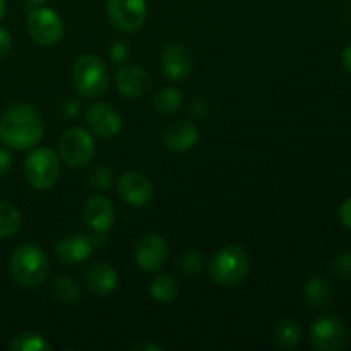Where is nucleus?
<instances>
[{
    "mask_svg": "<svg viewBox=\"0 0 351 351\" xmlns=\"http://www.w3.org/2000/svg\"><path fill=\"white\" fill-rule=\"evenodd\" d=\"M43 137V120L40 113L26 103H16L0 120V141L16 151L36 146Z\"/></svg>",
    "mask_w": 351,
    "mask_h": 351,
    "instance_id": "1",
    "label": "nucleus"
},
{
    "mask_svg": "<svg viewBox=\"0 0 351 351\" xmlns=\"http://www.w3.org/2000/svg\"><path fill=\"white\" fill-rule=\"evenodd\" d=\"M10 274L17 285L24 288H38L50 276V263L41 247L23 243L10 259Z\"/></svg>",
    "mask_w": 351,
    "mask_h": 351,
    "instance_id": "2",
    "label": "nucleus"
},
{
    "mask_svg": "<svg viewBox=\"0 0 351 351\" xmlns=\"http://www.w3.org/2000/svg\"><path fill=\"white\" fill-rule=\"evenodd\" d=\"M249 269V256L240 245H225L209 263V274L219 287H237L245 280Z\"/></svg>",
    "mask_w": 351,
    "mask_h": 351,
    "instance_id": "3",
    "label": "nucleus"
},
{
    "mask_svg": "<svg viewBox=\"0 0 351 351\" xmlns=\"http://www.w3.org/2000/svg\"><path fill=\"white\" fill-rule=\"evenodd\" d=\"M72 81L75 91L84 98H99L108 89V71L101 58L95 55H82L72 69Z\"/></svg>",
    "mask_w": 351,
    "mask_h": 351,
    "instance_id": "4",
    "label": "nucleus"
},
{
    "mask_svg": "<svg viewBox=\"0 0 351 351\" xmlns=\"http://www.w3.org/2000/svg\"><path fill=\"white\" fill-rule=\"evenodd\" d=\"M60 158L50 147H38L31 151L24 161V175L31 187L36 191H48L57 184L60 177Z\"/></svg>",
    "mask_w": 351,
    "mask_h": 351,
    "instance_id": "5",
    "label": "nucleus"
},
{
    "mask_svg": "<svg viewBox=\"0 0 351 351\" xmlns=\"http://www.w3.org/2000/svg\"><path fill=\"white\" fill-rule=\"evenodd\" d=\"M311 346L317 351H338L350 345V328L338 315H322L311 328Z\"/></svg>",
    "mask_w": 351,
    "mask_h": 351,
    "instance_id": "6",
    "label": "nucleus"
},
{
    "mask_svg": "<svg viewBox=\"0 0 351 351\" xmlns=\"http://www.w3.org/2000/svg\"><path fill=\"white\" fill-rule=\"evenodd\" d=\"M95 139L82 127H72L65 130L58 141L60 160L72 168L88 165L95 156Z\"/></svg>",
    "mask_w": 351,
    "mask_h": 351,
    "instance_id": "7",
    "label": "nucleus"
},
{
    "mask_svg": "<svg viewBox=\"0 0 351 351\" xmlns=\"http://www.w3.org/2000/svg\"><path fill=\"white\" fill-rule=\"evenodd\" d=\"M110 23L122 33H134L146 23V0H108L106 5Z\"/></svg>",
    "mask_w": 351,
    "mask_h": 351,
    "instance_id": "8",
    "label": "nucleus"
},
{
    "mask_svg": "<svg viewBox=\"0 0 351 351\" xmlns=\"http://www.w3.org/2000/svg\"><path fill=\"white\" fill-rule=\"evenodd\" d=\"M27 31L40 45H55L64 36V21L50 7H36L27 16Z\"/></svg>",
    "mask_w": 351,
    "mask_h": 351,
    "instance_id": "9",
    "label": "nucleus"
},
{
    "mask_svg": "<svg viewBox=\"0 0 351 351\" xmlns=\"http://www.w3.org/2000/svg\"><path fill=\"white\" fill-rule=\"evenodd\" d=\"M168 254L170 250H168L167 240L156 233H147V235L141 237L139 242L136 243V250H134L139 267L147 273L160 271L168 261Z\"/></svg>",
    "mask_w": 351,
    "mask_h": 351,
    "instance_id": "10",
    "label": "nucleus"
},
{
    "mask_svg": "<svg viewBox=\"0 0 351 351\" xmlns=\"http://www.w3.org/2000/svg\"><path fill=\"white\" fill-rule=\"evenodd\" d=\"M117 192L127 204L134 206V208H143V206L149 204L154 195L151 180L139 171H125L119 178Z\"/></svg>",
    "mask_w": 351,
    "mask_h": 351,
    "instance_id": "11",
    "label": "nucleus"
},
{
    "mask_svg": "<svg viewBox=\"0 0 351 351\" xmlns=\"http://www.w3.org/2000/svg\"><path fill=\"white\" fill-rule=\"evenodd\" d=\"M86 122H88L89 129L103 139H112L122 129L120 113L112 105L103 101L89 106L88 112H86Z\"/></svg>",
    "mask_w": 351,
    "mask_h": 351,
    "instance_id": "12",
    "label": "nucleus"
},
{
    "mask_svg": "<svg viewBox=\"0 0 351 351\" xmlns=\"http://www.w3.org/2000/svg\"><path fill=\"white\" fill-rule=\"evenodd\" d=\"M161 69L171 81H182L194 71L192 51L182 43H170L161 53Z\"/></svg>",
    "mask_w": 351,
    "mask_h": 351,
    "instance_id": "13",
    "label": "nucleus"
},
{
    "mask_svg": "<svg viewBox=\"0 0 351 351\" xmlns=\"http://www.w3.org/2000/svg\"><path fill=\"white\" fill-rule=\"evenodd\" d=\"M117 88L120 95L127 98H141L151 89V77L139 65H122L115 75Z\"/></svg>",
    "mask_w": 351,
    "mask_h": 351,
    "instance_id": "14",
    "label": "nucleus"
},
{
    "mask_svg": "<svg viewBox=\"0 0 351 351\" xmlns=\"http://www.w3.org/2000/svg\"><path fill=\"white\" fill-rule=\"evenodd\" d=\"M84 219L93 232H108L115 223V208L106 195H93L84 206Z\"/></svg>",
    "mask_w": 351,
    "mask_h": 351,
    "instance_id": "15",
    "label": "nucleus"
},
{
    "mask_svg": "<svg viewBox=\"0 0 351 351\" xmlns=\"http://www.w3.org/2000/svg\"><path fill=\"white\" fill-rule=\"evenodd\" d=\"M95 245L91 242V237L88 235H71L67 239L60 240L57 245V257L64 264H79L84 263L91 257Z\"/></svg>",
    "mask_w": 351,
    "mask_h": 351,
    "instance_id": "16",
    "label": "nucleus"
},
{
    "mask_svg": "<svg viewBox=\"0 0 351 351\" xmlns=\"http://www.w3.org/2000/svg\"><path fill=\"white\" fill-rule=\"evenodd\" d=\"M197 127L191 122H175L165 132V144L173 153H185L197 144Z\"/></svg>",
    "mask_w": 351,
    "mask_h": 351,
    "instance_id": "17",
    "label": "nucleus"
},
{
    "mask_svg": "<svg viewBox=\"0 0 351 351\" xmlns=\"http://www.w3.org/2000/svg\"><path fill=\"white\" fill-rule=\"evenodd\" d=\"M86 283L91 293L98 295H108L119 285V274L113 269L110 264L106 263H96L86 271Z\"/></svg>",
    "mask_w": 351,
    "mask_h": 351,
    "instance_id": "18",
    "label": "nucleus"
},
{
    "mask_svg": "<svg viewBox=\"0 0 351 351\" xmlns=\"http://www.w3.org/2000/svg\"><path fill=\"white\" fill-rule=\"evenodd\" d=\"M304 298L308 307L321 311L328 307L335 298V287L331 281L322 276L311 278L304 288Z\"/></svg>",
    "mask_w": 351,
    "mask_h": 351,
    "instance_id": "19",
    "label": "nucleus"
},
{
    "mask_svg": "<svg viewBox=\"0 0 351 351\" xmlns=\"http://www.w3.org/2000/svg\"><path fill=\"white\" fill-rule=\"evenodd\" d=\"M149 293L153 300L160 304H171L178 297V283L170 274H160L153 280L149 287Z\"/></svg>",
    "mask_w": 351,
    "mask_h": 351,
    "instance_id": "20",
    "label": "nucleus"
},
{
    "mask_svg": "<svg viewBox=\"0 0 351 351\" xmlns=\"http://www.w3.org/2000/svg\"><path fill=\"white\" fill-rule=\"evenodd\" d=\"M23 225V215L9 201H0V239L16 235Z\"/></svg>",
    "mask_w": 351,
    "mask_h": 351,
    "instance_id": "21",
    "label": "nucleus"
},
{
    "mask_svg": "<svg viewBox=\"0 0 351 351\" xmlns=\"http://www.w3.org/2000/svg\"><path fill=\"white\" fill-rule=\"evenodd\" d=\"M274 338H276L280 348L293 350L300 343L302 329L293 319H281L276 326V331H274Z\"/></svg>",
    "mask_w": 351,
    "mask_h": 351,
    "instance_id": "22",
    "label": "nucleus"
},
{
    "mask_svg": "<svg viewBox=\"0 0 351 351\" xmlns=\"http://www.w3.org/2000/svg\"><path fill=\"white\" fill-rule=\"evenodd\" d=\"M51 295H53L55 300L64 305L77 304L81 300V287L72 278L60 276L55 280L53 287H51Z\"/></svg>",
    "mask_w": 351,
    "mask_h": 351,
    "instance_id": "23",
    "label": "nucleus"
},
{
    "mask_svg": "<svg viewBox=\"0 0 351 351\" xmlns=\"http://www.w3.org/2000/svg\"><path fill=\"white\" fill-rule=\"evenodd\" d=\"M184 96L177 88H163L154 96V108L161 115H171L182 106Z\"/></svg>",
    "mask_w": 351,
    "mask_h": 351,
    "instance_id": "24",
    "label": "nucleus"
},
{
    "mask_svg": "<svg viewBox=\"0 0 351 351\" xmlns=\"http://www.w3.org/2000/svg\"><path fill=\"white\" fill-rule=\"evenodd\" d=\"M10 351H50L51 345L36 332H23L9 345Z\"/></svg>",
    "mask_w": 351,
    "mask_h": 351,
    "instance_id": "25",
    "label": "nucleus"
},
{
    "mask_svg": "<svg viewBox=\"0 0 351 351\" xmlns=\"http://www.w3.org/2000/svg\"><path fill=\"white\" fill-rule=\"evenodd\" d=\"M204 267V259L202 254L197 250H189V252L182 254L180 257V269L185 276H199Z\"/></svg>",
    "mask_w": 351,
    "mask_h": 351,
    "instance_id": "26",
    "label": "nucleus"
},
{
    "mask_svg": "<svg viewBox=\"0 0 351 351\" xmlns=\"http://www.w3.org/2000/svg\"><path fill=\"white\" fill-rule=\"evenodd\" d=\"M89 184L96 191H108L113 184V170L105 165H99L89 173Z\"/></svg>",
    "mask_w": 351,
    "mask_h": 351,
    "instance_id": "27",
    "label": "nucleus"
},
{
    "mask_svg": "<svg viewBox=\"0 0 351 351\" xmlns=\"http://www.w3.org/2000/svg\"><path fill=\"white\" fill-rule=\"evenodd\" d=\"M331 269L336 276L343 278V280H350L351 278V252H341L332 259Z\"/></svg>",
    "mask_w": 351,
    "mask_h": 351,
    "instance_id": "28",
    "label": "nucleus"
},
{
    "mask_svg": "<svg viewBox=\"0 0 351 351\" xmlns=\"http://www.w3.org/2000/svg\"><path fill=\"white\" fill-rule=\"evenodd\" d=\"M110 58H112L113 62H117V64L125 62L127 58H129V47H127L123 41H117V43H113L112 48H110Z\"/></svg>",
    "mask_w": 351,
    "mask_h": 351,
    "instance_id": "29",
    "label": "nucleus"
},
{
    "mask_svg": "<svg viewBox=\"0 0 351 351\" xmlns=\"http://www.w3.org/2000/svg\"><path fill=\"white\" fill-rule=\"evenodd\" d=\"M338 215H339V221L343 223V226L351 232V197L343 201V204L339 206Z\"/></svg>",
    "mask_w": 351,
    "mask_h": 351,
    "instance_id": "30",
    "label": "nucleus"
},
{
    "mask_svg": "<svg viewBox=\"0 0 351 351\" xmlns=\"http://www.w3.org/2000/svg\"><path fill=\"white\" fill-rule=\"evenodd\" d=\"M10 48H12V38H10V33L7 29H3V27H0V60L9 55Z\"/></svg>",
    "mask_w": 351,
    "mask_h": 351,
    "instance_id": "31",
    "label": "nucleus"
},
{
    "mask_svg": "<svg viewBox=\"0 0 351 351\" xmlns=\"http://www.w3.org/2000/svg\"><path fill=\"white\" fill-rule=\"evenodd\" d=\"M14 167V160H12V154L5 149H0V177L9 173Z\"/></svg>",
    "mask_w": 351,
    "mask_h": 351,
    "instance_id": "32",
    "label": "nucleus"
},
{
    "mask_svg": "<svg viewBox=\"0 0 351 351\" xmlns=\"http://www.w3.org/2000/svg\"><path fill=\"white\" fill-rule=\"evenodd\" d=\"M208 108L209 106L206 99L195 98L191 105V113L192 117H195V119H202V117H206V113H208Z\"/></svg>",
    "mask_w": 351,
    "mask_h": 351,
    "instance_id": "33",
    "label": "nucleus"
},
{
    "mask_svg": "<svg viewBox=\"0 0 351 351\" xmlns=\"http://www.w3.org/2000/svg\"><path fill=\"white\" fill-rule=\"evenodd\" d=\"M341 64H343V69H345L346 72H350V74H351V45H348V47L343 50Z\"/></svg>",
    "mask_w": 351,
    "mask_h": 351,
    "instance_id": "34",
    "label": "nucleus"
},
{
    "mask_svg": "<svg viewBox=\"0 0 351 351\" xmlns=\"http://www.w3.org/2000/svg\"><path fill=\"white\" fill-rule=\"evenodd\" d=\"M79 110H81V106H79V103L74 101V99H69L67 105H65V108H64V112H65V115L74 117L75 113L79 112Z\"/></svg>",
    "mask_w": 351,
    "mask_h": 351,
    "instance_id": "35",
    "label": "nucleus"
},
{
    "mask_svg": "<svg viewBox=\"0 0 351 351\" xmlns=\"http://www.w3.org/2000/svg\"><path fill=\"white\" fill-rule=\"evenodd\" d=\"M134 350H153V351H161L160 345H153V343H141V345L134 346Z\"/></svg>",
    "mask_w": 351,
    "mask_h": 351,
    "instance_id": "36",
    "label": "nucleus"
},
{
    "mask_svg": "<svg viewBox=\"0 0 351 351\" xmlns=\"http://www.w3.org/2000/svg\"><path fill=\"white\" fill-rule=\"evenodd\" d=\"M5 10H7L5 0H0V21H2L3 16H5Z\"/></svg>",
    "mask_w": 351,
    "mask_h": 351,
    "instance_id": "37",
    "label": "nucleus"
},
{
    "mask_svg": "<svg viewBox=\"0 0 351 351\" xmlns=\"http://www.w3.org/2000/svg\"><path fill=\"white\" fill-rule=\"evenodd\" d=\"M27 2H31V3H36V5H40V3H45V2H48V0H27Z\"/></svg>",
    "mask_w": 351,
    "mask_h": 351,
    "instance_id": "38",
    "label": "nucleus"
}]
</instances>
